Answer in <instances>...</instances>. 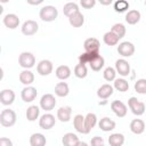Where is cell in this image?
Here are the masks:
<instances>
[{
	"label": "cell",
	"instance_id": "27",
	"mask_svg": "<svg viewBox=\"0 0 146 146\" xmlns=\"http://www.w3.org/2000/svg\"><path fill=\"white\" fill-rule=\"evenodd\" d=\"M68 92H70V88L66 82H58L55 86V94L58 97H66Z\"/></svg>",
	"mask_w": 146,
	"mask_h": 146
},
{
	"label": "cell",
	"instance_id": "11",
	"mask_svg": "<svg viewBox=\"0 0 146 146\" xmlns=\"http://www.w3.org/2000/svg\"><path fill=\"white\" fill-rule=\"evenodd\" d=\"M36 71L42 76L49 75L52 72V63L48 59H42V60L39 62V64L36 66Z\"/></svg>",
	"mask_w": 146,
	"mask_h": 146
},
{
	"label": "cell",
	"instance_id": "26",
	"mask_svg": "<svg viewBox=\"0 0 146 146\" xmlns=\"http://www.w3.org/2000/svg\"><path fill=\"white\" fill-rule=\"evenodd\" d=\"M68 22L73 27H80L84 23V17L80 11H78L74 15H72L71 17H68Z\"/></svg>",
	"mask_w": 146,
	"mask_h": 146
},
{
	"label": "cell",
	"instance_id": "22",
	"mask_svg": "<svg viewBox=\"0 0 146 146\" xmlns=\"http://www.w3.org/2000/svg\"><path fill=\"white\" fill-rule=\"evenodd\" d=\"M98 125H99L100 130L107 132V131H112L115 128V122L113 120H111L110 117H103V119H100Z\"/></svg>",
	"mask_w": 146,
	"mask_h": 146
},
{
	"label": "cell",
	"instance_id": "18",
	"mask_svg": "<svg viewBox=\"0 0 146 146\" xmlns=\"http://www.w3.org/2000/svg\"><path fill=\"white\" fill-rule=\"evenodd\" d=\"M130 130L136 135H140L145 130V122L140 119H135L130 122Z\"/></svg>",
	"mask_w": 146,
	"mask_h": 146
},
{
	"label": "cell",
	"instance_id": "44",
	"mask_svg": "<svg viewBox=\"0 0 146 146\" xmlns=\"http://www.w3.org/2000/svg\"><path fill=\"white\" fill-rule=\"evenodd\" d=\"M27 2H29V3H31V5H39V3H41V2H42V0H39V1H30V0H29Z\"/></svg>",
	"mask_w": 146,
	"mask_h": 146
},
{
	"label": "cell",
	"instance_id": "35",
	"mask_svg": "<svg viewBox=\"0 0 146 146\" xmlns=\"http://www.w3.org/2000/svg\"><path fill=\"white\" fill-rule=\"evenodd\" d=\"M104 64H105V59L100 56V55H98L92 62H90V67H91V70L92 71H100L102 68H103V66H104Z\"/></svg>",
	"mask_w": 146,
	"mask_h": 146
},
{
	"label": "cell",
	"instance_id": "8",
	"mask_svg": "<svg viewBox=\"0 0 146 146\" xmlns=\"http://www.w3.org/2000/svg\"><path fill=\"white\" fill-rule=\"evenodd\" d=\"M55 123H56V119H55V116H54L52 114H50V113L43 114V115L40 117V120H39V125H40V128H42L43 130H49V129H51V128L55 125Z\"/></svg>",
	"mask_w": 146,
	"mask_h": 146
},
{
	"label": "cell",
	"instance_id": "42",
	"mask_svg": "<svg viewBox=\"0 0 146 146\" xmlns=\"http://www.w3.org/2000/svg\"><path fill=\"white\" fill-rule=\"evenodd\" d=\"M80 5L83 8H86V9H90V8H92L96 5V1L95 0H81L80 1Z\"/></svg>",
	"mask_w": 146,
	"mask_h": 146
},
{
	"label": "cell",
	"instance_id": "14",
	"mask_svg": "<svg viewBox=\"0 0 146 146\" xmlns=\"http://www.w3.org/2000/svg\"><path fill=\"white\" fill-rule=\"evenodd\" d=\"M83 47H84L86 52H99L100 43L96 38H88L84 41Z\"/></svg>",
	"mask_w": 146,
	"mask_h": 146
},
{
	"label": "cell",
	"instance_id": "38",
	"mask_svg": "<svg viewBox=\"0 0 146 146\" xmlns=\"http://www.w3.org/2000/svg\"><path fill=\"white\" fill-rule=\"evenodd\" d=\"M129 9V2L125 0H117L114 2V10L117 13H123Z\"/></svg>",
	"mask_w": 146,
	"mask_h": 146
},
{
	"label": "cell",
	"instance_id": "47",
	"mask_svg": "<svg viewBox=\"0 0 146 146\" xmlns=\"http://www.w3.org/2000/svg\"><path fill=\"white\" fill-rule=\"evenodd\" d=\"M144 3H145V6H146V1H145V2H144Z\"/></svg>",
	"mask_w": 146,
	"mask_h": 146
},
{
	"label": "cell",
	"instance_id": "36",
	"mask_svg": "<svg viewBox=\"0 0 146 146\" xmlns=\"http://www.w3.org/2000/svg\"><path fill=\"white\" fill-rule=\"evenodd\" d=\"M114 88L117 91L121 92H125L129 89V82L124 79H115L114 80Z\"/></svg>",
	"mask_w": 146,
	"mask_h": 146
},
{
	"label": "cell",
	"instance_id": "21",
	"mask_svg": "<svg viewBox=\"0 0 146 146\" xmlns=\"http://www.w3.org/2000/svg\"><path fill=\"white\" fill-rule=\"evenodd\" d=\"M19 81L25 84V86H29L31 83H33L34 81V74L30 71V70H24L19 73Z\"/></svg>",
	"mask_w": 146,
	"mask_h": 146
},
{
	"label": "cell",
	"instance_id": "23",
	"mask_svg": "<svg viewBox=\"0 0 146 146\" xmlns=\"http://www.w3.org/2000/svg\"><path fill=\"white\" fill-rule=\"evenodd\" d=\"M56 76L59 79V80H66L70 78L71 75V68L67 66V65H60L56 68Z\"/></svg>",
	"mask_w": 146,
	"mask_h": 146
},
{
	"label": "cell",
	"instance_id": "19",
	"mask_svg": "<svg viewBox=\"0 0 146 146\" xmlns=\"http://www.w3.org/2000/svg\"><path fill=\"white\" fill-rule=\"evenodd\" d=\"M79 141V137L73 132H67L62 138V143L64 146H76Z\"/></svg>",
	"mask_w": 146,
	"mask_h": 146
},
{
	"label": "cell",
	"instance_id": "39",
	"mask_svg": "<svg viewBox=\"0 0 146 146\" xmlns=\"http://www.w3.org/2000/svg\"><path fill=\"white\" fill-rule=\"evenodd\" d=\"M135 90L140 95H146V79H139L135 82Z\"/></svg>",
	"mask_w": 146,
	"mask_h": 146
},
{
	"label": "cell",
	"instance_id": "33",
	"mask_svg": "<svg viewBox=\"0 0 146 146\" xmlns=\"http://www.w3.org/2000/svg\"><path fill=\"white\" fill-rule=\"evenodd\" d=\"M103 40H104V42L107 44V46H115V44H117V42H119V38L113 33V32H106L105 34H104V36H103Z\"/></svg>",
	"mask_w": 146,
	"mask_h": 146
},
{
	"label": "cell",
	"instance_id": "5",
	"mask_svg": "<svg viewBox=\"0 0 146 146\" xmlns=\"http://www.w3.org/2000/svg\"><path fill=\"white\" fill-rule=\"evenodd\" d=\"M21 29H22V33H23L24 35L30 36V35H33V34H35V33L38 32L39 25H38V23H36L35 21L29 19V21H25V22L23 23V25H22Z\"/></svg>",
	"mask_w": 146,
	"mask_h": 146
},
{
	"label": "cell",
	"instance_id": "24",
	"mask_svg": "<svg viewBox=\"0 0 146 146\" xmlns=\"http://www.w3.org/2000/svg\"><path fill=\"white\" fill-rule=\"evenodd\" d=\"M113 94V87L111 84H103L98 90H97V96L102 99H107L111 95Z\"/></svg>",
	"mask_w": 146,
	"mask_h": 146
},
{
	"label": "cell",
	"instance_id": "7",
	"mask_svg": "<svg viewBox=\"0 0 146 146\" xmlns=\"http://www.w3.org/2000/svg\"><path fill=\"white\" fill-rule=\"evenodd\" d=\"M117 52L123 57H130L135 54V46L129 41H123L117 46Z\"/></svg>",
	"mask_w": 146,
	"mask_h": 146
},
{
	"label": "cell",
	"instance_id": "20",
	"mask_svg": "<svg viewBox=\"0 0 146 146\" xmlns=\"http://www.w3.org/2000/svg\"><path fill=\"white\" fill-rule=\"evenodd\" d=\"M47 139L42 133H33L30 137V145L31 146H46Z\"/></svg>",
	"mask_w": 146,
	"mask_h": 146
},
{
	"label": "cell",
	"instance_id": "1",
	"mask_svg": "<svg viewBox=\"0 0 146 146\" xmlns=\"http://www.w3.org/2000/svg\"><path fill=\"white\" fill-rule=\"evenodd\" d=\"M16 119H17L16 113L10 108L2 110L0 113V124L2 127H6V128L13 127L16 123Z\"/></svg>",
	"mask_w": 146,
	"mask_h": 146
},
{
	"label": "cell",
	"instance_id": "30",
	"mask_svg": "<svg viewBox=\"0 0 146 146\" xmlns=\"http://www.w3.org/2000/svg\"><path fill=\"white\" fill-rule=\"evenodd\" d=\"M39 114H40V110H39V107L36 105H31L26 110V119L29 121H31V122L32 121H35L38 119Z\"/></svg>",
	"mask_w": 146,
	"mask_h": 146
},
{
	"label": "cell",
	"instance_id": "13",
	"mask_svg": "<svg viewBox=\"0 0 146 146\" xmlns=\"http://www.w3.org/2000/svg\"><path fill=\"white\" fill-rule=\"evenodd\" d=\"M73 125H74V128H75V130H76L78 132H80V133H84V135L89 133V131H88L87 128H86L84 116H83V115H81V114H76V115L74 116V119H73Z\"/></svg>",
	"mask_w": 146,
	"mask_h": 146
},
{
	"label": "cell",
	"instance_id": "6",
	"mask_svg": "<svg viewBox=\"0 0 146 146\" xmlns=\"http://www.w3.org/2000/svg\"><path fill=\"white\" fill-rule=\"evenodd\" d=\"M56 105V98L51 94H46L40 99V106L44 111H51Z\"/></svg>",
	"mask_w": 146,
	"mask_h": 146
},
{
	"label": "cell",
	"instance_id": "12",
	"mask_svg": "<svg viewBox=\"0 0 146 146\" xmlns=\"http://www.w3.org/2000/svg\"><path fill=\"white\" fill-rule=\"evenodd\" d=\"M36 95H38L36 89H35L34 87H31V86L25 87V88L22 90V92H21V97H22V99H23L25 103H31V102H33V100L35 99Z\"/></svg>",
	"mask_w": 146,
	"mask_h": 146
},
{
	"label": "cell",
	"instance_id": "45",
	"mask_svg": "<svg viewBox=\"0 0 146 146\" xmlns=\"http://www.w3.org/2000/svg\"><path fill=\"white\" fill-rule=\"evenodd\" d=\"M76 146H88V144L84 143V141H79V143L76 144Z\"/></svg>",
	"mask_w": 146,
	"mask_h": 146
},
{
	"label": "cell",
	"instance_id": "16",
	"mask_svg": "<svg viewBox=\"0 0 146 146\" xmlns=\"http://www.w3.org/2000/svg\"><path fill=\"white\" fill-rule=\"evenodd\" d=\"M3 24H5L6 27H8L10 30H14V29L18 27V25H19V18L15 14H7L3 17Z\"/></svg>",
	"mask_w": 146,
	"mask_h": 146
},
{
	"label": "cell",
	"instance_id": "4",
	"mask_svg": "<svg viewBox=\"0 0 146 146\" xmlns=\"http://www.w3.org/2000/svg\"><path fill=\"white\" fill-rule=\"evenodd\" d=\"M128 105H129V108L131 110V112H132L135 115H137V116L143 115V114L145 113V107H146L145 104H144L143 102L138 100L136 97L129 98Z\"/></svg>",
	"mask_w": 146,
	"mask_h": 146
},
{
	"label": "cell",
	"instance_id": "34",
	"mask_svg": "<svg viewBox=\"0 0 146 146\" xmlns=\"http://www.w3.org/2000/svg\"><path fill=\"white\" fill-rule=\"evenodd\" d=\"M111 32H113L119 39H122L124 35H125V26L121 23H116L112 26L111 29Z\"/></svg>",
	"mask_w": 146,
	"mask_h": 146
},
{
	"label": "cell",
	"instance_id": "31",
	"mask_svg": "<svg viewBox=\"0 0 146 146\" xmlns=\"http://www.w3.org/2000/svg\"><path fill=\"white\" fill-rule=\"evenodd\" d=\"M99 55V52H83L82 55L79 56V62L80 64H90V62H92L97 56Z\"/></svg>",
	"mask_w": 146,
	"mask_h": 146
},
{
	"label": "cell",
	"instance_id": "37",
	"mask_svg": "<svg viewBox=\"0 0 146 146\" xmlns=\"http://www.w3.org/2000/svg\"><path fill=\"white\" fill-rule=\"evenodd\" d=\"M87 74H88V70H87V66L84 64H80L79 63L78 65H75V67H74V75L76 78L83 79V78L87 76Z\"/></svg>",
	"mask_w": 146,
	"mask_h": 146
},
{
	"label": "cell",
	"instance_id": "43",
	"mask_svg": "<svg viewBox=\"0 0 146 146\" xmlns=\"http://www.w3.org/2000/svg\"><path fill=\"white\" fill-rule=\"evenodd\" d=\"M0 146H13V141L7 137L0 138Z\"/></svg>",
	"mask_w": 146,
	"mask_h": 146
},
{
	"label": "cell",
	"instance_id": "46",
	"mask_svg": "<svg viewBox=\"0 0 146 146\" xmlns=\"http://www.w3.org/2000/svg\"><path fill=\"white\" fill-rule=\"evenodd\" d=\"M111 2H112L111 0H108V1H100L102 5H111Z\"/></svg>",
	"mask_w": 146,
	"mask_h": 146
},
{
	"label": "cell",
	"instance_id": "40",
	"mask_svg": "<svg viewBox=\"0 0 146 146\" xmlns=\"http://www.w3.org/2000/svg\"><path fill=\"white\" fill-rule=\"evenodd\" d=\"M103 75H104V79H105L106 81L111 82V81H114V80H115L116 71H115V68H113V67H106V68L104 70Z\"/></svg>",
	"mask_w": 146,
	"mask_h": 146
},
{
	"label": "cell",
	"instance_id": "10",
	"mask_svg": "<svg viewBox=\"0 0 146 146\" xmlns=\"http://www.w3.org/2000/svg\"><path fill=\"white\" fill-rule=\"evenodd\" d=\"M115 71L121 76H128L130 74V64L123 58L117 59L115 62Z\"/></svg>",
	"mask_w": 146,
	"mask_h": 146
},
{
	"label": "cell",
	"instance_id": "41",
	"mask_svg": "<svg viewBox=\"0 0 146 146\" xmlns=\"http://www.w3.org/2000/svg\"><path fill=\"white\" fill-rule=\"evenodd\" d=\"M90 145L91 146H105L104 144V139L99 136H96V137H92L91 138V141H90Z\"/></svg>",
	"mask_w": 146,
	"mask_h": 146
},
{
	"label": "cell",
	"instance_id": "2",
	"mask_svg": "<svg viewBox=\"0 0 146 146\" xmlns=\"http://www.w3.org/2000/svg\"><path fill=\"white\" fill-rule=\"evenodd\" d=\"M39 16L43 22H52L57 18L58 10L54 6H44L40 9Z\"/></svg>",
	"mask_w": 146,
	"mask_h": 146
},
{
	"label": "cell",
	"instance_id": "29",
	"mask_svg": "<svg viewBox=\"0 0 146 146\" xmlns=\"http://www.w3.org/2000/svg\"><path fill=\"white\" fill-rule=\"evenodd\" d=\"M78 11H80V9H79V6L75 2H67L63 7V13L67 17H71L72 15H74Z\"/></svg>",
	"mask_w": 146,
	"mask_h": 146
},
{
	"label": "cell",
	"instance_id": "9",
	"mask_svg": "<svg viewBox=\"0 0 146 146\" xmlns=\"http://www.w3.org/2000/svg\"><path fill=\"white\" fill-rule=\"evenodd\" d=\"M111 110L119 117H124L127 115V111H128L125 104L121 100H113L111 104Z\"/></svg>",
	"mask_w": 146,
	"mask_h": 146
},
{
	"label": "cell",
	"instance_id": "25",
	"mask_svg": "<svg viewBox=\"0 0 146 146\" xmlns=\"http://www.w3.org/2000/svg\"><path fill=\"white\" fill-rule=\"evenodd\" d=\"M139 19H140V13L138 10H135V9L129 10L127 13V15H125V22L128 24H130V25L137 24L139 22Z\"/></svg>",
	"mask_w": 146,
	"mask_h": 146
},
{
	"label": "cell",
	"instance_id": "28",
	"mask_svg": "<svg viewBox=\"0 0 146 146\" xmlns=\"http://www.w3.org/2000/svg\"><path fill=\"white\" fill-rule=\"evenodd\" d=\"M110 146H122L124 144V136L122 133H112L108 137Z\"/></svg>",
	"mask_w": 146,
	"mask_h": 146
},
{
	"label": "cell",
	"instance_id": "32",
	"mask_svg": "<svg viewBox=\"0 0 146 146\" xmlns=\"http://www.w3.org/2000/svg\"><path fill=\"white\" fill-rule=\"evenodd\" d=\"M84 123H86V128L87 130L90 132V130L96 125L97 123V116L96 114L94 113H88L86 116H84Z\"/></svg>",
	"mask_w": 146,
	"mask_h": 146
},
{
	"label": "cell",
	"instance_id": "17",
	"mask_svg": "<svg viewBox=\"0 0 146 146\" xmlns=\"http://www.w3.org/2000/svg\"><path fill=\"white\" fill-rule=\"evenodd\" d=\"M72 108L70 106H63L57 110V119L60 122H68L71 120Z\"/></svg>",
	"mask_w": 146,
	"mask_h": 146
},
{
	"label": "cell",
	"instance_id": "15",
	"mask_svg": "<svg viewBox=\"0 0 146 146\" xmlns=\"http://www.w3.org/2000/svg\"><path fill=\"white\" fill-rule=\"evenodd\" d=\"M15 100V92L11 89H3L0 92V102L2 105H11Z\"/></svg>",
	"mask_w": 146,
	"mask_h": 146
},
{
	"label": "cell",
	"instance_id": "3",
	"mask_svg": "<svg viewBox=\"0 0 146 146\" xmlns=\"http://www.w3.org/2000/svg\"><path fill=\"white\" fill-rule=\"evenodd\" d=\"M18 64L23 68L29 70V68H31V67L34 66V64H35V57H34V55L32 52L24 51L18 57Z\"/></svg>",
	"mask_w": 146,
	"mask_h": 146
}]
</instances>
